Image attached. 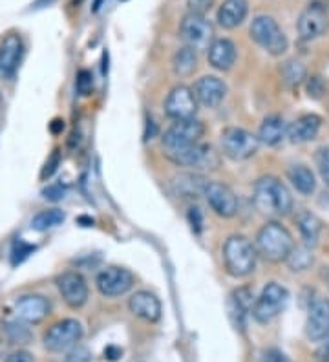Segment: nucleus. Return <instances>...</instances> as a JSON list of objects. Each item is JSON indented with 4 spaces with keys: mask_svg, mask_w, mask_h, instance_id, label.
<instances>
[{
    "mask_svg": "<svg viewBox=\"0 0 329 362\" xmlns=\"http://www.w3.org/2000/svg\"><path fill=\"white\" fill-rule=\"evenodd\" d=\"M253 304H255V295L249 287H238L236 291H233L229 310H231V318L236 329H241V332L246 329V318L253 310Z\"/></svg>",
    "mask_w": 329,
    "mask_h": 362,
    "instance_id": "24",
    "label": "nucleus"
},
{
    "mask_svg": "<svg viewBox=\"0 0 329 362\" xmlns=\"http://www.w3.org/2000/svg\"><path fill=\"white\" fill-rule=\"evenodd\" d=\"M48 298L40 295H24L13 305V313L17 320L24 324H39L50 315Z\"/></svg>",
    "mask_w": 329,
    "mask_h": 362,
    "instance_id": "18",
    "label": "nucleus"
},
{
    "mask_svg": "<svg viewBox=\"0 0 329 362\" xmlns=\"http://www.w3.org/2000/svg\"><path fill=\"white\" fill-rule=\"evenodd\" d=\"M322 127V117L316 114H306L300 115L299 119H294L293 123L287 127V137L294 145H302V143L313 141Z\"/></svg>",
    "mask_w": 329,
    "mask_h": 362,
    "instance_id": "22",
    "label": "nucleus"
},
{
    "mask_svg": "<svg viewBox=\"0 0 329 362\" xmlns=\"http://www.w3.org/2000/svg\"><path fill=\"white\" fill-rule=\"evenodd\" d=\"M66 196V187H62L61 183H53L48 185L42 190V198L48 199V202H61Z\"/></svg>",
    "mask_w": 329,
    "mask_h": 362,
    "instance_id": "39",
    "label": "nucleus"
},
{
    "mask_svg": "<svg viewBox=\"0 0 329 362\" xmlns=\"http://www.w3.org/2000/svg\"><path fill=\"white\" fill-rule=\"evenodd\" d=\"M207 181L209 180L200 173H181L180 176L172 180V189H174V194H178L180 198L194 199L197 196H203Z\"/></svg>",
    "mask_w": 329,
    "mask_h": 362,
    "instance_id": "25",
    "label": "nucleus"
},
{
    "mask_svg": "<svg viewBox=\"0 0 329 362\" xmlns=\"http://www.w3.org/2000/svg\"><path fill=\"white\" fill-rule=\"evenodd\" d=\"M315 357L318 362H329V337L318 342V348L315 351Z\"/></svg>",
    "mask_w": 329,
    "mask_h": 362,
    "instance_id": "45",
    "label": "nucleus"
},
{
    "mask_svg": "<svg viewBox=\"0 0 329 362\" xmlns=\"http://www.w3.org/2000/svg\"><path fill=\"white\" fill-rule=\"evenodd\" d=\"M192 92L197 105H202L203 108H216L227 95V84L216 76H205L196 81Z\"/></svg>",
    "mask_w": 329,
    "mask_h": 362,
    "instance_id": "19",
    "label": "nucleus"
},
{
    "mask_svg": "<svg viewBox=\"0 0 329 362\" xmlns=\"http://www.w3.org/2000/svg\"><path fill=\"white\" fill-rule=\"evenodd\" d=\"M249 33L250 39L272 57L284 55L289 48V40L271 15H258V17L253 18Z\"/></svg>",
    "mask_w": 329,
    "mask_h": 362,
    "instance_id": "4",
    "label": "nucleus"
},
{
    "mask_svg": "<svg viewBox=\"0 0 329 362\" xmlns=\"http://www.w3.org/2000/svg\"><path fill=\"white\" fill-rule=\"evenodd\" d=\"M96 286L103 296H121L127 295L134 287V274L121 265H108L97 274Z\"/></svg>",
    "mask_w": 329,
    "mask_h": 362,
    "instance_id": "11",
    "label": "nucleus"
},
{
    "mask_svg": "<svg viewBox=\"0 0 329 362\" xmlns=\"http://www.w3.org/2000/svg\"><path fill=\"white\" fill-rule=\"evenodd\" d=\"M24 57V40L17 33H9L0 42V79L11 81L17 76Z\"/></svg>",
    "mask_w": 329,
    "mask_h": 362,
    "instance_id": "16",
    "label": "nucleus"
},
{
    "mask_svg": "<svg viewBox=\"0 0 329 362\" xmlns=\"http://www.w3.org/2000/svg\"><path fill=\"white\" fill-rule=\"evenodd\" d=\"M253 204L265 216H287L293 211V196L277 176H262L255 183Z\"/></svg>",
    "mask_w": 329,
    "mask_h": 362,
    "instance_id": "1",
    "label": "nucleus"
},
{
    "mask_svg": "<svg viewBox=\"0 0 329 362\" xmlns=\"http://www.w3.org/2000/svg\"><path fill=\"white\" fill-rule=\"evenodd\" d=\"M315 161H316V168H318V173H321L322 181L329 187V145L321 146V148L316 151Z\"/></svg>",
    "mask_w": 329,
    "mask_h": 362,
    "instance_id": "36",
    "label": "nucleus"
},
{
    "mask_svg": "<svg viewBox=\"0 0 329 362\" xmlns=\"http://www.w3.org/2000/svg\"><path fill=\"white\" fill-rule=\"evenodd\" d=\"M6 333H8L9 340L11 342H18V344H26L28 340L31 339L30 335V329L24 326V322L21 320H15V322H8L6 324Z\"/></svg>",
    "mask_w": 329,
    "mask_h": 362,
    "instance_id": "33",
    "label": "nucleus"
},
{
    "mask_svg": "<svg viewBox=\"0 0 329 362\" xmlns=\"http://www.w3.org/2000/svg\"><path fill=\"white\" fill-rule=\"evenodd\" d=\"M172 163L180 167H189L192 170H216L219 167V154L214 151V146L207 143H196L181 152L167 156Z\"/></svg>",
    "mask_w": 329,
    "mask_h": 362,
    "instance_id": "10",
    "label": "nucleus"
},
{
    "mask_svg": "<svg viewBox=\"0 0 329 362\" xmlns=\"http://www.w3.org/2000/svg\"><path fill=\"white\" fill-rule=\"evenodd\" d=\"M285 136H287V127H285V121L282 115H267V117L262 121V124H260L258 139L263 145L277 146L278 143H282V139H284Z\"/></svg>",
    "mask_w": 329,
    "mask_h": 362,
    "instance_id": "26",
    "label": "nucleus"
},
{
    "mask_svg": "<svg viewBox=\"0 0 329 362\" xmlns=\"http://www.w3.org/2000/svg\"><path fill=\"white\" fill-rule=\"evenodd\" d=\"M187 218H189V223H190V227H192L194 233H196V234L202 233V229H203V214H202V211H200V209H197V207H190L189 209V214H187Z\"/></svg>",
    "mask_w": 329,
    "mask_h": 362,
    "instance_id": "41",
    "label": "nucleus"
},
{
    "mask_svg": "<svg viewBox=\"0 0 329 362\" xmlns=\"http://www.w3.org/2000/svg\"><path fill=\"white\" fill-rule=\"evenodd\" d=\"M255 249L263 260L280 264L289 258L291 251L294 249L293 234L278 221H267L256 234Z\"/></svg>",
    "mask_w": 329,
    "mask_h": 362,
    "instance_id": "2",
    "label": "nucleus"
},
{
    "mask_svg": "<svg viewBox=\"0 0 329 362\" xmlns=\"http://www.w3.org/2000/svg\"><path fill=\"white\" fill-rule=\"evenodd\" d=\"M197 112V101L194 98L192 88L180 84L174 86L168 93L167 101H165V114L174 121H187L194 119Z\"/></svg>",
    "mask_w": 329,
    "mask_h": 362,
    "instance_id": "13",
    "label": "nucleus"
},
{
    "mask_svg": "<svg viewBox=\"0 0 329 362\" xmlns=\"http://www.w3.org/2000/svg\"><path fill=\"white\" fill-rule=\"evenodd\" d=\"M187 6H189V13L207 15L214 6V0H187Z\"/></svg>",
    "mask_w": 329,
    "mask_h": 362,
    "instance_id": "40",
    "label": "nucleus"
},
{
    "mask_svg": "<svg viewBox=\"0 0 329 362\" xmlns=\"http://www.w3.org/2000/svg\"><path fill=\"white\" fill-rule=\"evenodd\" d=\"M238 57V49L231 39H214L207 48V59L212 68L219 71H229L234 66Z\"/></svg>",
    "mask_w": 329,
    "mask_h": 362,
    "instance_id": "21",
    "label": "nucleus"
},
{
    "mask_svg": "<svg viewBox=\"0 0 329 362\" xmlns=\"http://www.w3.org/2000/svg\"><path fill=\"white\" fill-rule=\"evenodd\" d=\"M287 177H289L291 185L294 187L296 192L302 196H311L316 189V180L315 174L309 167L306 165H291L287 168Z\"/></svg>",
    "mask_w": 329,
    "mask_h": 362,
    "instance_id": "28",
    "label": "nucleus"
},
{
    "mask_svg": "<svg viewBox=\"0 0 329 362\" xmlns=\"http://www.w3.org/2000/svg\"><path fill=\"white\" fill-rule=\"evenodd\" d=\"M260 139L253 132L238 127H227L219 134V146L224 156L233 161H246L253 158L260 148Z\"/></svg>",
    "mask_w": 329,
    "mask_h": 362,
    "instance_id": "6",
    "label": "nucleus"
},
{
    "mask_svg": "<svg viewBox=\"0 0 329 362\" xmlns=\"http://www.w3.org/2000/svg\"><path fill=\"white\" fill-rule=\"evenodd\" d=\"M287 264L293 271H306L313 265V252L307 245H300V247H294L291 251L289 258H287Z\"/></svg>",
    "mask_w": 329,
    "mask_h": 362,
    "instance_id": "32",
    "label": "nucleus"
},
{
    "mask_svg": "<svg viewBox=\"0 0 329 362\" xmlns=\"http://www.w3.org/2000/svg\"><path fill=\"white\" fill-rule=\"evenodd\" d=\"M180 35L192 49H207L214 40V26L205 15L187 13L180 24Z\"/></svg>",
    "mask_w": 329,
    "mask_h": 362,
    "instance_id": "9",
    "label": "nucleus"
},
{
    "mask_svg": "<svg viewBox=\"0 0 329 362\" xmlns=\"http://www.w3.org/2000/svg\"><path fill=\"white\" fill-rule=\"evenodd\" d=\"M59 161H61V158H59V152H53L52 158H50L48 163H46V167H44V170H42V174H40V177H42V180H46V177H52L53 173L57 170Z\"/></svg>",
    "mask_w": 329,
    "mask_h": 362,
    "instance_id": "43",
    "label": "nucleus"
},
{
    "mask_svg": "<svg viewBox=\"0 0 329 362\" xmlns=\"http://www.w3.org/2000/svg\"><path fill=\"white\" fill-rule=\"evenodd\" d=\"M325 92V84L322 77L313 76L307 79V95L313 99H321Z\"/></svg>",
    "mask_w": 329,
    "mask_h": 362,
    "instance_id": "38",
    "label": "nucleus"
},
{
    "mask_svg": "<svg viewBox=\"0 0 329 362\" xmlns=\"http://www.w3.org/2000/svg\"><path fill=\"white\" fill-rule=\"evenodd\" d=\"M255 245L243 234H233L224 243V264L225 269L234 279H246L256 267Z\"/></svg>",
    "mask_w": 329,
    "mask_h": 362,
    "instance_id": "3",
    "label": "nucleus"
},
{
    "mask_svg": "<svg viewBox=\"0 0 329 362\" xmlns=\"http://www.w3.org/2000/svg\"><path fill=\"white\" fill-rule=\"evenodd\" d=\"M306 337L311 342H322L329 337V300L316 298L307 310Z\"/></svg>",
    "mask_w": 329,
    "mask_h": 362,
    "instance_id": "17",
    "label": "nucleus"
},
{
    "mask_svg": "<svg viewBox=\"0 0 329 362\" xmlns=\"http://www.w3.org/2000/svg\"><path fill=\"white\" fill-rule=\"evenodd\" d=\"M75 90H77V93L83 95V98H86V95H90V93L93 92L92 71L81 70L79 74H77V77H75Z\"/></svg>",
    "mask_w": 329,
    "mask_h": 362,
    "instance_id": "35",
    "label": "nucleus"
},
{
    "mask_svg": "<svg viewBox=\"0 0 329 362\" xmlns=\"http://www.w3.org/2000/svg\"><path fill=\"white\" fill-rule=\"evenodd\" d=\"M121 354H123V351L117 348H114V346H110L108 349H105V357L110 358V361H117V358L121 357Z\"/></svg>",
    "mask_w": 329,
    "mask_h": 362,
    "instance_id": "46",
    "label": "nucleus"
},
{
    "mask_svg": "<svg viewBox=\"0 0 329 362\" xmlns=\"http://www.w3.org/2000/svg\"><path fill=\"white\" fill-rule=\"evenodd\" d=\"M249 15V0H224L218 8L216 21L224 30H234L241 26Z\"/></svg>",
    "mask_w": 329,
    "mask_h": 362,
    "instance_id": "23",
    "label": "nucleus"
},
{
    "mask_svg": "<svg viewBox=\"0 0 329 362\" xmlns=\"http://www.w3.org/2000/svg\"><path fill=\"white\" fill-rule=\"evenodd\" d=\"M84 335V329L79 320L75 318H64L61 322L53 324L48 332L44 333V348L53 354L70 351L71 348L79 344Z\"/></svg>",
    "mask_w": 329,
    "mask_h": 362,
    "instance_id": "8",
    "label": "nucleus"
},
{
    "mask_svg": "<svg viewBox=\"0 0 329 362\" xmlns=\"http://www.w3.org/2000/svg\"><path fill=\"white\" fill-rule=\"evenodd\" d=\"M197 68V52L196 49L183 46L175 52L172 59V70L178 77H190Z\"/></svg>",
    "mask_w": 329,
    "mask_h": 362,
    "instance_id": "29",
    "label": "nucleus"
},
{
    "mask_svg": "<svg viewBox=\"0 0 329 362\" xmlns=\"http://www.w3.org/2000/svg\"><path fill=\"white\" fill-rule=\"evenodd\" d=\"M299 35L304 40H313L322 37L329 28L328 9L321 2H313L300 13L299 18Z\"/></svg>",
    "mask_w": 329,
    "mask_h": 362,
    "instance_id": "15",
    "label": "nucleus"
},
{
    "mask_svg": "<svg viewBox=\"0 0 329 362\" xmlns=\"http://www.w3.org/2000/svg\"><path fill=\"white\" fill-rule=\"evenodd\" d=\"M203 198L214 214L221 218H233L238 212V198L231 187L219 181H207Z\"/></svg>",
    "mask_w": 329,
    "mask_h": 362,
    "instance_id": "12",
    "label": "nucleus"
},
{
    "mask_svg": "<svg viewBox=\"0 0 329 362\" xmlns=\"http://www.w3.org/2000/svg\"><path fill=\"white\" fill-rule=\"evenodd\" d=\"M306 66L300 61H287L282 66V81L287 88H296L306 81Z\"/></svg>",
    "mask_w": 329,
    "mask_h": 362,
    "instance_id": "31",
    "label": "nucleus"
},
{
    "mask_svg": "<svg viewBox=\"0 0 329 362\" xmlns=\"http://www.w3.org/2000/svg\"><path fill=\"white\" fill-rule=\"evenodd\" d=\"M205 136V124L197 119H187V121H175L172 127L165 130L161 137V145L165 154L171 156L175 152H181L189 146L196 145L202 141V137Z\"/></svg>",
    "mask_w": 329,
    "mask_h": 362,
    "instance_id": "5",
    "label": "nucleus"
},
{
    "mask_svg": "<svg viewBox=\"0 0 329 362\" xmlns=\"http://www.w3.org/2000/svg\"><path fill=\"white\" fill-rule=\"evenodd\" d=\"M57 289L61 293L62 300L71 310H79L88 302V284L84 276L77 271H66L57 276Z\"/></svg>",
    "mask_w": 329,
    "mask_h": 362,
    "instance_id": "14",
    "label": "nucleus"
},
{
    "mask_svg": "<svg viewBox=\"0 0 329 362\" xmlns=\"http://www.w3.org/2000/svg\"><path fill=\"white\" fill-rule=\"evenodd\" d=\"M4 362H35L33 361V355L30 351H24V349H18V351H13L11 355L4 358Z\"/></svg>",
    "mask_w": 329,
    "mask_h": 362,
    "instance_id": "44",
    "label": "nucleus"
},
{
    "mask_svg": "<svg viewBox=\"0 0 329 362\" xmlns=\"http://www.w3.org/2000/svg\"><path fill=\"white\" fill-rule=\"evenodd\" d=\"M128 310L136 315L137 318L145 322H158L161 318V302L154 293L150 291H137L130 296L128 300Z\"/></svg>",
    "mask_w": 329,
    "mask_h": 362,
    "instance_id": "20",
    "label": "nucleus"
},
{
    "mask_svg": "<svg viewBox=\"0 0 329 362\" xmlns=\"http://www.w3.org/2000/svg\"><path fill=\"white\" fill-rule=\"evenodd\" d=\"M64 362H92V354H90V349L86 346L77 344L66 354Z\"/></svg>",
    "mask_w": 329,
    "mask_h": 362,
    "instance_id": "37",
    "label": "nucleus"
},
{
    "mask_svg": "<svg viewBox=\"0 0 329 362\" xmlns=\"http://www.w3.org/2000/svg\"><path fill=\"white\" fill-rule=\"evenodd\" d=\"M33 251H35V245H31V243L24 242V240H17L13 243V249H11V264H22L30 255H33Z\"/></svg>",
    "mask_w": 329,
    "mask_h": 362,
    "instance_id": "34",
    "label": "nucleus"
},
{
    "mask_svg": "<svg viewBox=\"0 0 329 362\" xmlns=\"http://www.w3.org/2000/svg\"><path fill=\"white\" fill-rule=\"evenodd\" d=\"M4 108V98H2V93H0V112Z\"/></svg>",
    "mask_w": 329,
    "mask_h": 362,
    "instance_id": "47",
    "label": "nucleus"
},
{
    "mask_svg": "<svg viewBox=\"0 0 329 362\" xmlns=\"http://www.w3.org/2000/svg\"><path fill=\"white\" fill-rule=\"evenodd\" d=\"M64 218V212L61 209H48V211H42L37 216H33V220H31V229L44 233V230H50L53 227L61 226Z\"/></svg>",
    "mask_w": 329,
    "mask_h": 362,
    "instance_id": "30",
    "label": "nucleus"
},
{
    "mask_svg": "<svg viewBox=\"0 0 329 362\" xmlns=\"http://www.w3.org/2000/svg\"><path fill=\"white\" fill-rule=\"evenodd\" d=\"M296 226H299L300 236L304 240V245H307L309 249H313L318 243L322 233V221L321 218L313 214L309 211H302L296 216Z\"/></svg>",
    "mask_w": 329,
    "mask_h": 362,
    "instance_id": "27",
    "label": "nucleus"
},
{
    "mask_svg": "<svg viewBox=\"0 0 329 362\" xmlns=\"http://www.w3.org/2000/svg\"><path fill=\"white\" fill-rule=\"evenodd\" d=\"M287 302H289V291L280 284L269 282L253 304L250 315L258 324H269L287 308Z\"/></svg>",
    "mask_w": 329,
    "mask_h": 362,
    "instance_id": "7",
    "label": "nucleus"
},
{
    "mask_svg": "<svg viewBox=\"0 0 329 362\" xmlns=\"http://www.w3.org/2000/svg\"><path fill=\"white\" fill-rule=\"evenodd\" d=\"M262 362H291V361L284 351L271 348V349H265V351L262 354Z\"/></svg>",
    "mask_w": 329,
    "mask_h": 362,
    "instance_id": "42",
    "label": "nucleus"
}]
</instances>
